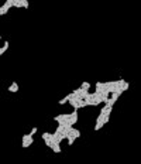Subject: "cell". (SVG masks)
<instances>
[{
    "mask_svg": "<svg viewBox=\"0 0 141 164\" xmlns=\"http://www.w3.org/2000/svg\"><path fill=\"white\" fill-rule=\"evenodd\" d=\"M80 86H82V88H83V89H90V88H92V83H90V82L89 81H85V82H82V83H80Z\"/></svg>",
    "mask_w": 141,
    "mask_h": 164,
    "instance_id": "obj_6",
    "label": "cell"
},
{
    "mask_svg": "<svg viewBox=\"0 0 141 164\" xmlns=\"http://www.w3.org/2000/svg\"><path fill=\"white\" fill-rule=\"evenodd\" d=\"M38 131V127H32L30 133H25L23 136V141H21V146L23 148H28L34 143V134Z\"/></svg>",
    "mask_w": 141,
    "mask_h": 164,
    "instance_id": "obj_3",
    "label": "cell"
},
{
    "mask_svg": "<svg viewBox=\"0 0 141 164\" xmlns=\"http://www.w3.org/2000/svg\"><path fill=\"white\" fill-rule=\"evenodd\" d=\"M18 89H20V86H18V83H17L16 81L11 82V85H8L7 90L8 92H11V93H16V92H18Z\"/></svg>",
    "mask_w": 141,
    "mask_h": 164,
    "instance_id": "obj_4",
    "label": "cell"
},
{
    "mask_svg": "<svg viewBox=\"0 0 141 164\" xmlns=\"http://www.w3.org/2000/svg\"><path fill=\"white\" fill-rule=\"evenodd\" d=\"M78 117H79V113L76 109H73V112L70 113H59L54 117V122L56 123H65V124H70L73 126L75 123L78 122Z\"/></svg>",
    "mask_w": 141,
    "mask_h": 164,
    "instance_id": "obj_2",
    "label": "cell"
},
{
    "mask_svg": "<svg viewBox=\"0 0 141 164\" xmlns=\"http://www.w3.org/2000/svg\"><path fill=\"white\" fill-rule=\"evenodd\" d=\"M8 45H10V42H8V41L6 40V41H4V42H3V45H1V48H0V55H3V54H4L6 51H7V49H8Z\"/></svg>",
    "mask_w": 141,
    "mask_h": 164,
    "instance_id": "obj_5",
    "label": "cell"
},
{
    "mask_svg": "<svg viewBox=\"0 0 141 164\" xmlns=\"http://www.w3.org/2000/svg\"><path fill=\"white\" fill-rule=\"evenodd\" d=\"M111 112H113V106H109V105H103V107L100 109V112H99V115L96 117V124H94V131L100 130L104 124H107L110 119V115H111Z\"/></svg>",
    "mask_w": 141,
    "mask_h": 164,
    "instance_id": "obj_1",
    "label": "cell"
}]
</instances>
